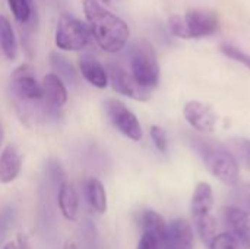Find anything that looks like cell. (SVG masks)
Returning <instances> with one entry per match:
<instances>
[{
  "label": "cell",
  "mask_w": 250,
  "mask_h": 249,
  "mask_svg": "<svg viewBox=\"0 0 250 249\" xmlns=\"http://www.w3.org/2000/svg\"><path fill=\"white\" fill-rule=\"evenodd\" d=\"M183 114L186 120L195 129L201 132H212L217 125V114L215 112L201 101H189L183 109Z\"/></svg>",
  "instance_id": "obj_10"
},
{
  "label": "cell",
  "mask_w": 250,
  "mask_h": 249,
  "mask_svg": "<svg viewBox=\"0 0 250 249\" xmlns=\"http://www.w3.org/2000/svg\"><path fill=\"white\" fill-rule=\"evenodd\" d=\"M231 145L234 148V151L237 153V156L240 157L242 163H245L250 169V141L245 138H237L231 141Z\"/></svg>",
  "instance_id": "obj_24"
},
{
  "label": "cell",
  "mask_w": 250,
  "mask_h": 249,
  "mask_svg": "<svg viewBox=\"0 0 250 249\" xmlns=\"http://www.w3.org/2000/svg\"><path fill=\"white\" fill-rule=\"evenodd\" d=\"M151 138H152V141H154V144H155V147H157L158 151H161V153H166L167 151L168 142H167L166 131L163 128L157 126V125L151 126Z\"/></svg>",
  "instance_id": "obj_26"
},
{
  "label": "cell",
  "mask_w": 250,
  "mask_h": 249,
  "mask_svg": "<svg viewBox=\"0 0 250 249\" xmlns=\"http://www.w3.org/2000/svg\"><path fill=\"white\" fill-rule=\"evenodd\" d=\"M142 229H144V233H149L161 245L167 236L168 225L166 223V220L163 219L161 214H158L152 210H148L142 214Z\"/></svg>",
  "instance_id": "obj_18"
},
{
  "label": "cell",
  "mask_w": 250,
  "mask_h": 249,
  "mask_svg": "<svg viewBox=\"0 0 250 249\" xmlns=\"http://www.w3.org/2000/svg\"><path fill=\"white\" fill-rule=\"evenodd\" d=\"M12 91L22 103L42 101V85L34 76L31 65L23 63L12 72Z\"/></svg>",
  "instance_id": "obj_5"
},
{
  "label": "cell",
  "mask_w": 250,
  "mask_h": 249,
  "mask_svg": "<svg viewBox=\"0 0 250 249\" xmlns=\"http://www.w3.org/2000/svg\"><path fill=\"white\" fill-rule=\"evenodd\" d=\"M63 249H78V248H76V245H75L73 242H66V245H64V248Z\"/></svg>",
  "instance_id": "obj_31"
},
{
  "label": "cell",
  "mask_w": 250,
  "mask_h": 249,
  "mask_svg": "<svg viewBox=\"0 0 250 249\" xmlns=\"http://www.w3.org/2000/svg\"><path fill=\"white\" fill-rule=\"evenodd\" d=\"M3 249H18V245H16V242H9L7 245H4Z\"/></svg>",
  "instance_id": "obj_30"
},
{
  "label": "cell",
  "mask_w": 250,
  "mask_h": 249,
  "mask_svg": "<svg viewBox=\"0 0 250 249\" xmlns=\"http://www.w3.org/2000/svg\"><path fill=\"white\" fill-rule=\"evenodd\" d=\"M168 25H170L171 32H173L176 37L189 40L188 28H186V23H185V19H183V18H180L179 15H173V16H170V19H168Z\"/></svg>",
  "instance_id": "obj_25"
},
{
  "label": "cell",
  "mask_w": 250,
  "mask_h": 249,
  "mask_svg": "<svg viewBox=\"0 0 250 249\" xmlns=\"http://www.w3.org/2000/svg\"><path fill=\"white\" fill-rule=\"evenodd\" d=\"M231 200H233L234 207L243 210L245 213H248L250 216V183L239 185L233 191Z\"/></svg>",
  "instance_id": "obj_21"
},
{
  "label": "cell",
  "mask_w": 250,
  "mask_h": 249,
  "mask_svg": "<svg viewBox=\"0 0 250 249\" xmlns=\"http://www.w3.org/2000/svg\"><path fill=\"white\" fill-rule=\"evenodd\" d=\"M86 197L91 207L97 213L104 214L107 211V194L101 181L92 178L86 182Z\"/></svg>",
  "instance_id": "obj_19"
},
{
  "label": "cell",
  "mask_w": 250,
  "mask_h": 249,
  "mask_svg": "<svg viewBox=\"0 0 250 249\" xmlns=\"http://www.w3.org/2000/svg\"><path fill=\"white\" fill-rule=\"evenodd\" d=\"M105 110H107L110 122L114 125V128L120 134H123L132 141H141L142 126L132 110H129L122 101L114 100V98L107 100Z\"/></svg>",
  "instance_id": "obj_6"
},
{
  "label": "cell",
  "mask_w": 250,
  "mask_h": 249,
  "mask_svg": "<svg viewBox=\"0 0 250 249\" xmlns=\"http://www.w3.org/2000/svg\"><path fill=\"white\" fill-rule=\"evenodd\" d=\"M214 205V194L211 185L201 182L193 194L192 198V216L195 219V223L204 222L207 219H211V210Z\"/></svg>",
  "instance_id": "obj_13"
},
{
  "label": "cell",
  "mask_w": 250,
  "mask_h": 249,
  "mask_svg": "<svg viewBox=\"0 0 250 249\" xmlns=\"http://www.w3.org/2000/svg\"><path fill=\"white\" fill-rule=\"evenodd\" d=\"M22 169V157L13 144H7L0 153V183L13 182Z\"/></svg>",
  "instance_id": "obj_14"
},
{
  "label": "cell",
  "mask_w": 250,
  "mask_h": 249,
  "mask_svg": "<svg viewBox=\"0 0 250 249\" xmlns=\"http://www.w3.org/2000/svg\"><path fill=\"white\" fill-rule=\"evenodd\" d=\"M130 69L136 82L151 91L160 82V66L152 45L146 41H138L130 48Z\"/></svg>",
  "instance_id": "obj_3"
},
{
  "label": "cell",
  "mask_w": 250,
  "mask_h": 249,
  "mask_svg": "<svg viewBox=\"0 0 250 249\" xmlns=\"http://www.w3.org/2000/svg\"><path fill=\"white\" fill-rule=\"evenodd\" d=\"M83 12L92 38L107 53H119L129 41L127 23L117 15L107 10L98 0H85Z\"/></svg>",
  "instance_id": "obj_1"
},
{
  "label": "cell",
  "mask_w": 250,
  "mask_h": 249,
  "mask_svg": "<svg viewBox=\"0 0 250 249\" xmlns=\"http://www.w3.org/2000/svg\"><path fill=\"white\" fill-rule=\"evenodd\" d=\"M79 69L82 76L95 88H105L108 85V73L107 69L94 57L85 56L79 62Z\"/></svg>",
  "instance_id": "obj_15"
},
{
  "label": "cell",
  "mask_w": 250,
  "mask_h": 249,
  "mask_svg": "<svg viewBox=\"0 0 250 249\" xmlns=\"http://www.w3.org/2000/svg\"><path fill=\"white\" fill-rule=\"evenodd\" d=\"M160 249H193V230L190 225L186 220L171 222Z\"/></svg>",
  "instance_id": "obj_12"
},
{
  "label": "cell",
  "mask_w": 250,
  "mask_h": 249,
  "mask_svg": "<svg viewBox=\"0 0 250 249\" xmlns=\"http://www.w3.org/2000/svg\"><path fill=\"white\" fill-rule=\"evenodd\" d=\"M42 103L45 107L51 110L62 109L67 101V90L62 81V78L50 72L42 78Z\"/></svg>",
  "instance_id": "obj_11"
},
{
  "label": "cell",
  "mask_w": 250,
  "mask_h": 249,
  "mask_svg": "<svg viewBox=\"0 0 250 249\" xmlns=\"http://www.w3.org/2000/svg\"><path fill=\"white\" fill-rule=\"evenodd\" d=\"M9 9L13 13L15 19L19 23H28L32 18V4L31 0H7Z\"/></svg>",
  "instance_id": "obj_20"
},
{
  "label": "cell",
  "mask_w": 250,
  "mask_h": 249,
  "mask_svg": "<svg viewBox=\"0 0 250 249\" xmlns=\"http://www.w3.org/2000/svg\"><path fill=\"white\" fill-rule=\"evenodd\" d=\"M101 1H104V3H108V4H110V3H113L114 0H101Z\"/></svg>",
  "instance_id": "obj_32"
},
{
  "label": "cell",
  "mask_w": 250,
  "mask_h": 249,
  "mask_svg": "<svg viewBox=\"0 0 250 249\" xmlns=\"http://www.w3.org/2000/svg\"><path fill=\"white\" fill-rule=\"evenodd\" d=\"M59 207L63 217L69 222H75L79 210V198L75 186L67 181L60 183L59 188Z\"/></svg>",
  "instance_id": "obj_16"
},
{
  "label": "cell",
  "mask_w": 250,
  "mask_h": 249,
  "mask_svg": "<svg viewBox=\"0 0 250 249\" xmlns=\"http://www.w3.org/2000/svg\"><path fill=\"white\" fill-rule=\"evenodd\" d=\"M138 249H160V244L149 233H144L142 238H141V241H139Z\"/></svg>",
  "instance_id": "obj_28"
},
{
  "label": "cell",
  "mask_w": 250,
  "mask_h": 249,
  "mask_svg": "<svg viewBox=\"0 0 250 249\" xmlns=\"http://www.w3.org/2000/svg\"><path fill=\"white\" fill-rule=\"evenodd\" d=\"M107 73H108V81L111 82L113 90L117 91L119 94H123V95L130 97V98H135L138 101H146L149 98V92L151 91H148L144 87H141L136 82V79L133 78V75L129 73L120 65H114V63L108 65Z\"/></svg>",
  "instance_id": "obj_7"
},
{
  "label": "cell",
  "mask_w": 250,
  "mask_h": 249,
  "mask_svg": "<svg viewBox=\"0 0 250 249\" xmlns=\"http://www.w3.org/2000/svg\"><path fill=\"white\" fill-rule=\"evenodd\" d=\"M16 245H18V249H32L31 248L29 241H28V238H26V235H23V233H19L18 235Z\"/></svg>",
  "instance_id": "obj_29"
},
{
  "label": "cell",
  "mask_w": 250,
  "mask_h": 249,
  "mask_svg": "<svg viewBox=\"0 0 250 249\" xmlns=\"http://www.w3.org/2000/svg\"><path fill=\"white\" fill-rule=\"evenodd\" d=\"M92 38L89 26L70 13H63L59 18L54 41L60 50L79 51L89 45Z\"/></svg>",
  "instance_id": "obj_4"
},
{
  "label": "cell",
  "mask_w": 250,
  "mask_h": 249,
  "mask_svg": "<svg viewBox=\"0 0 250 249\" xmlns=\"http://www.w3.org/2000/svg\"><path fill=\"white\" fill-rule=\"evenodd\" d=\"M190 142L204 160L207 169L217 179L227 185H237L240 176L239 163L230 150L217 141L199 136H192Z\"/></svg>",
  "instance_id": "obj_2"
},
{
  "label": "cell",
  "mask_w": 250,
  "mask_h": 249,
  "mask_svg": "<svg viewBox=\"0 0 250 249\" xmlns=\"http://www.w3.org/2000/svg\"><path fill=\"white\" fill-rule=\"evenodd\" d=\"M183 19L188 28L189 38L208 37V35L215 34L220 28L218 16L214 12H208L202 9L189 10Z\"/></svg>",
  "instance_id": "obj_8"
},
{
  "label": "cell",
  "mask_w": 250,
  "mask_h": 249,
  "mask_svg": "<svg viewBox=\"0 0 250 249\" xmlns=\"http://www.w3.org/2000/svg\"><path fill=\"white\" fill-rule=\"evenodd\" d=\"M0 51L7 60L18 57V41L7 16L0 15Z\"/></svg>",
  "instance_id": "obj_17"
},
{
  "label": "cell",
  "mask_w": 250,
  "mask_h": 249,
  "mask_svg": "<svg viewBox=\"0 0 250 249\" xmlns=\"http://www.w3.org/2000/svg\"><path fill=\"white\" fill-rule=\"evenodd\" d=\"M53 59H54L53 60V65L59 70V76L62 75V76H64L67 79H73L75 78V70H73L72 65L66 59L60 57V56H54V54H53Z\"/></svg>",
  "instance_id": "obj_27"
},
{
  "label": "cell",
  "mask_w": 250,
  "mask_h": 249,
  "mask_svg": "<svg viewBox=\"0 0 250 249\" xmlns=\"http://www.w3.org/2000/svg\"><path fill=\"white\" fill-rule=\"evenodd\" d=\"M221 51H223L227 57H230V59H233V60H236V62L243 63L246 68H249L250 69V56L249 54H246L245 51H242L239 47L231 45V44H221Z\"/></svg>",
  "instance_id": "obj_22"
},
{
  "label": "cell",
  "mask_w": 250,
  "mask_h": 249,
  "mask_svg": "<svg viewBox=\"0 0 250 249\" xmlns=\"http://www.w3.org/2000/svg\"><path fill=\"white\" fill-rule=\"evenodd\" d=\"M224 220L230 235L243 249H250V216L243 210L231 205L224 208Z\"/></svg>",
  "instance_id": "obj_9"
},
{
  "label": "cell",
  "mask_w": 250,
  "mask_h": 249,
  "mask_svg": "<svg viewBox=\"0 0 250 249\" xmlns=\"http://www.w3.org/2000/svg\"><path fill=\"white\" fill-rule=\"evenodd\" d=\"M209 249H237V242L230 233H220L211 239Z\"/></svg>",
  "instance_id": "obj_23"
}]
</instances>
